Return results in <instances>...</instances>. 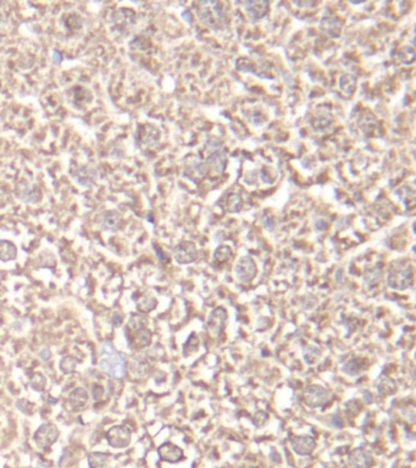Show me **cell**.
<instances>
[{
    "instance_id": "obj_11",
    "label": "cell",
    "mask_w": 416,
    "mask_h": 468,
    "mask_svg": "<svg viewBox=\"0 0 416 468\" xmlns=\"http://www.w3.org/2000/svg\"><path fill=\"white\" fill-rule=\"evenodd\" d=\"M348 464L350 468H371L374 464V457L366 449L356 448L348 455Z\"/></svg>"
},
{
    "instance_id": "obj_18",
    "label": "cell",
    "mask_w": 416,
    "mask_h": 468,
    "mask_svg": "<svg viewBox=\"0 0 416 468\" xmlns=\"http://www.w3.org/2000/svg\"><path fill=\"white\" fill-rule=\"evenodd\" d=\"M269 6L270 3L266 0H264V2H246L244 4V9L251 20L258 21L267 14Z\"/></svg>"
},
{
    "instance_id": "obj_48",
    "label": "cell",
    "mask_w": 416,
    "mask_h": 468,
    "mask_svg": "<svg viewBox=\"0 0 416 468\" xmlns=\"http://www.w3.org/2000/svg\"><path fill=\"white\" fill-rule=\"evenodd\" d=\"M114 325L116 326V327H120V326L122 325V316L120 315V313H115V315H114Z\"/></svg>"
},
{
    "instance_id": "obj_16",
    "label": "cell",
    "mask_w": 416,
    "mask_h": 468,
    "mask_svg": "<svg viewBox=\"0 0 416 468\" xmlns=\"http://www.w3.org/2000/svg\"><path fill=\"white\" fill-rule=\"evenodd\" d=\"M73 177L82 187L91 188L98 180V171L91 166H82L73 172Z\"/></svg>"
},
{
    "instance_id": "obj_25",
    "label": "cell",
    "mask_w": 416,
    "mask_h": 468,
    "mask_svg": "<svg viewBox=\"0 0 416 468\" xmlns=\"http://www.w3.org/2000/svg\"><path fill=\"white\" fill-rule=\"evenodd\" d=\"M110 456L105 452L94 451L88 455V464L89 468H107Z\"/></svg>"
},
{
    "instance_id": "obj_20",
    "label": "cell",
    "mask_w": 416,
    "mask_h": 468,
    "mask_svg": "<svg viewBox=\"0 0 416 468\" xmlns=\"http://www.w3.org/2000/svg\"><path fill=\"white\" fill-rule=\"evenodd\" d=\"M159 137V131L152 125H144L141 128H138L137 140L140 141L142 145H152V144L158 141Z\"/></svg>"
},
{
    "instance_id": "obj_6",
    "label": "cell",
    "mask_w": 416,
    "mask_h": 468,
    "mask_svg": "<svg viewBox=\"0 0 416 468\" xmlns=\"http://www.w3.org/2000/svg\"><path fill=\"white\" fill-rule=\"evenodd\" d=\"M59 438V429L55 424L44 423L36 430L33 440L39 449H45L53 445Z\"/></svg>"
},
{
    "instance_id": "obj_23",
    "label": "cell",
    "mask_w": 416,
    "mask_h": 468,
    "mask_svg": "<svg viewBox=\"0 0 416 468\" xmlns=\"http://www.w3.org/2000/svg\"><path fill=\"white\" fill-rule=\"evenodd\" d=\"M17 256V249L15 244L9 240H0V261L9 262Z\"/></svg>"
},
{
    "instance_id": "obj_1",
    "label": "cell",
    "mask_w": 416,
    "mask_h": 468,
    "mask_svg": "<svg viewBox=\"0 0 416 468\" xmlns=\"http://www.w3.org/2000/svg\"><path fill=\"white\" fill-rule=\"evenodd\" d=\"M99 367L104 373L115 379H122L127 372L125 355L116 351L112 343H104L101 345Z\"/></svg>"
},
{
    "instance_id": "obj_29",
    "label": "cell",
    "mask_w": 416,
    "mask_h": 468,
    "mask_svg": "<svg viewBox=\"0 0 416 468\" xmlns=\"http://www.w3.org/2000/svg\"><path fill=\"white\" fill-rule=\"evenodd\" d=\"M72 100L77 106H81L92 100V95L86 88L77 87L72 89Z\"/></svg>"
},
{
    "instance_id": "obj_9",
    "label": "cell",
    "mask_w": 416,
    "mask_h": 468,
    "mask_svg": "<svg viewBox=\"0 0 416 468\" xmlns=\"http://www.w3.org/2000/svg\"><path fill=\"white\" fill-rule=\"evenodd\" d=\"M174 256L178 264L187 265L197 260L198 250H197V246L193 242L184 240L174 248Z\"/></svg>"
},
{
    "instance_id": "obj_43",
    "label": "cell",
    "mask_w": 416,
    "mask_h": 468,
    "mask_svg": "<svg viewBox=\"0 0 416 468\" xmlns=\"http://www.w3.org/2000/svg\"><path fill=\"white\" fill-rule=\"evenodd\" d=\"M267 421H269V416L264 411H259L254 416V423L257 424L258 427H263Z\"/></svg>"
},
{
    "instance_id": "obj_8",
    "label": "cell",
    "mask_w": 416,
    "mask_h": 468,
    "mask_svg": "<svg viewBox=\"0 0 416 468\" xmlns=\"http://www.w3.org/2000/svg\"><path fill=\"white\" fill-rule=\"evenodd\" d=\"M106 440L114 449H125L131 443V430L125 426H115L106 433Z\"/></svg>"
},
{
    "instance_id": "obj_13",
    "label": "cell",
    "mask_w": 416,
    "mask_h": 468,
    "mask_svg": "<svg viewBox=\"0 0 416 468\" xmlns=\"http://www.w3.org/2000/svg\"><path fill=\"white\" fill-rule=\"evenodd\" d=\"M342 27H343V21L337 15L334 14L326 15L320 21V28H321L323 33H326L329 37L340 36Z\"/></svg>"
},
{
    "instance_id": "obj_24",
    "label": "cell",
    "mask_w": 416,
    "mask_h": 468,
    "mask_svg": "<svg viewBox=\"0 0 416 468\" xmlns=\"http://www.w3.org/2000/svg\"><path fill=\"white\" fill-rule=\"evenodd\" d=\"M366 366H368V361L365 359H353L344 363L342 371L349 375H356L364 369H366Z\"/></svg>"
},
{
    "instance_id": "obj_47",
    "label": "cell",
    "mask_w": 416,
    "mask_h": 468,
    "mask_svg": "<svg viewBox=\"0 0 416 468\" xmlns=\"http://www.w3.org/2000/svg\"><path fill=\"white\" fill-rule=\"evenodd\" d=\"M53 61H54V64L59 65V64L61 63V61H63V55H61V53H59V51L55 50L54 53H53Z\"/></svg>"
},
{
    "instance_id": "obj_5",
    "label": "cell",
    "mask_w": 416,
    "mask_h": 468,
    "mask_svg": "<svg viewBox=\"0 0 416 468\" xmlns=\"http://www.w3.org/2000/svg\"><path fill=\"white\" fill-rule=\"evenodd\" d=\"M135 21V14L131 9H119L112 15L110 18V27H112L114 32L119 33V35H127L128 31L132 28V26L134 24Z\"/></svg>"
},
{
    "instance_id": "obj_4",
    "label": "cell",
    "mask_w": 416,
    "mask_h": 468,
    "mask_svg": "<svg viewBox=\"0 0 416 468\" xmlns=\"http://www.w3.org/2000/svg\"><path fill=\"white\" fill-rule=\"evenodd\" d=\"M332 394L328 389L323 388L317 384H313V386L307 387L303 392V400L305 405L309 406L311 408L322 407V406L327 405L331 400Z\"/></svg>"
},
{
    "instance_id": "obj_39",
    "label": "cell",
    "mask_w": 416,
    "mask_h": 468,
    "mask_svg": "<svg viewBox=\"0 0 416 468\" xmlns=\"http://www.w3.org/2000/svg\"><path fill=\"white\" fill-rule=\"evenodd\" d=\"M199 347V339L197 337V334H192L189 337V339L187 340V343L183 346V354L186 356H189L190 354L196 353Z\"/></svg>"
},
{
    "instance_id": "obj_10",
    "label": "cell",
    "mask_w": 416,
    "mask_h": 468,
    "mask_svg": "<svg viewBox=\"0 0 416 468\" xmlns=\"http://www.w3.org/2000/svg\"><path fill=\"white\" fill-rule=\"evenodd\" d=\"M237 278L243 283H251L257 276L258 269L255 261L251 256L240 257L235 267Z\"/></svg>"
},
{
    "instance_id": "obj_28",
    "label": "cell",
    "mask_w": 416,
    "mask_h": 468,
    "mask_svg": "<svg viewBox=\"0 0 416 468\" xmlns=\"http://www.w3.org/2000/svg\"><path fill=\"white\" fill-rule=\"evenodd\" d=\"M338 84H340L341 91L343 92V93L350 95L354 93V91H355L356 88V78L353 75L346 73V75L341 76Z\"/></svg>"
},
{
    "instance_id": "obj_37",
    "label": "cell",
    "mask_w": 416,
    "mask_h": 468,
    "mask_svg": "<svg viewBox=\"0 0 416 468\" xmlns=\"http://www.w3.org/2000/svg\"><path fill=\"white\" fill-rule=\"evenodd\" d=\"M147 326V321L143 316L140 315H132L131 318L128 321V328L131 329L132 332H137L140 331L142 328H146Z\"/></svg>"
},
{
    "instance_id": "obj_21",
    "label": "cell",
    "mask_w": 416,
    "mask_h": 468,
    "mask_svg": "<svg viewBox=\"0 0 416 468\" xmlns=\"http://www.w3.org/2000/svg\"><path fill=\"white\" fill-rule=\"evenodd\" d=\"M88 399H89V395H88L87 390H86L85 388L78 387L70 393L69 405L73 409H79L87 404Z\"/></svg>"
},
{
    "instance_id": "obj_45",
    "label": "cell",
    "mask_w": 416,
    "mask_h": 468,
    "mask_svg": "<svg viewBox=\"0 0 416 468\" xmlns=\"http://www.w3.org/2000/svg\"><path fill=\"white\" fill-rule=\"evenodd\" d=\"M294 5H297L299 6V8H315V6H317V3L315 2H300V3H298V2H294Z\"/></svg>"
},
{
    "instance_id": "obj_40",
    "label": "cell",
    "mask_w": 416,
    "mask_h": 468,
    "mask_svg": "<svg viewBox=\"0 0 416 468\" xmlns=\"http://www.w3.org/2000/svg\"><path fill=\"white\" fill-rule=\"evenodd\" d=\"M65 24L70 31H73V32H78L79 30L82 28V18L78 16V15L72 14L70 16H67L66 21H65Z\"/></svg>"
},
{
    "instance_id": "obj_15",
    "label": "cell",
    "mask_w": 416,
    "mask_h": 468,
    "mask_svg": "<svg viewBox=\"0 0 416 468\" xmlns=\"http://www.w3.org/2000/svg\"><path fill=\"white\" fill-rule=\"evenodd\" d=\"M159 456L169 463H176L183 458V450L172 443H165L158 449Z\"/></svg>"
},
{
    "instance_id": "obj_34",
    "label": "cell",
    "mask_w": 416,
    "mask_h": 468,
    "mask_svg": "<svg viewBox=\"0 0 416 468\" xmlns=\"http://www.w3.org/2000/svg\"><path fill=\"white\" fill-rule=\"evenodd\" d=\"M243 206V199L239 194H230L226 200V208L230 212H238Z\"/></svg>"
},
{
    "instance_id": "obj_38",
    "label": "cell",
    "mask_w": 416,
    "mask_h": 468,
    "mask_svg": "<svg viewBox=\"0 0 416 468\" xmlns=\"http://www.w3.org/2000/svg\"><path fill=\"white\" fill-rule=\"evenodd\" d=\"M39 265L42 267L51 269V267H55V265H57V258H55L54 254H51V252L43 251L39 254Z\"/></svg>"
},
{
    "instance_id": "obj_14",
    "label": "cell",
    "mask_w": 416,
    "mask_h": 468,
    "mask_svg": "<svg viewBox=\"0 0 416 468\" xmlns=\"http://www.w3.org/2000/svg\"><path fill=\"white\" fill-rule=\"evenodd\" d=\"M227 165V158L225 152H223L221 149L214 150L212 154L209 155V158L206 159L205 161V166L208 168V171H211L212 173L215 174H221L224 173L225 168H226Z\"/></svg>"
},
{
    "instance_id": "obj_46",
    "label": "cell",
    "mask_w": 416,
    "mask_h": 468,
    "mask_svg": "<svg viewBox=\"0 0 416 468\" xmlns=\"http://www.w3.org/2000/svg\"><path fill=\"white\" fill-rule=\"evenodd\" d=\"M39 356H41V359L43 360V361H48V360L51 357L50 350L47 349V347H44V349H42L41 353H39Z\"/></svg>"
},
{
    "instance_id": "obj_3",
    "label": "cell",
    "mask_w": 416,
    "mask_h": 468,
    "mask_svg": "<svg viewBox=\"0 0 416 468\" xmlns=\"http://www.w3.org/2000/svg\"><path fill=\"white\" fill-rule=\"evenodd\" d=\"M202 23L217 28L225 21L224 6L218 2H200L197 8Z\"/></svg>"
},
{
    "instance_id": "obj_12",
    "label": "cell",
    "mask_w": 416,
    "mask_h": 468,
    "mask_svg": "<svg viewBox=\"0 0 416 468\" xmlns=\"http://www.w3.org/2000/svg\"><path fill=\"white\" fill-rule=\"evenodd\" d=\"M291 446L295 454L300 455V456H308L315 450L316 442L310 435H297L291 439Z\"/></svg>"
},
{
    "instance_id": "obj_2",
    "label": "cell",
    "mask_w": 416,
    "mask_h": 468,
    "mask_svg": "<svg viewBox=\"0 0 416 468\" xmlns=\"http://www.w3.org/2000/svg\"><path fill=\"white\" fill-rule=\"evenodd\" d=\"M412 284V267L408 262H396L387 273V285L396 290H405Z\"/></svg>"
},
{
    "instance_id": "obj_41",
    "label": "cell",
    "mask_w": 416,
    "mask_h": 468,
    "mask_svg": "<svg viewBox=\"0 0 416 468\" xmlns=\"http://www.w3.org/2000/svg\"><path fill=\"white\" fill-rule=\"evenodd\" d=\"M382 277V271L378 267H375V269L370 270L368 273L365 275V282L368 283L369 287H372V285H376L378 282H380Z\"/></svg>"
},
{
    "instance_id": "obj_22",
    "label": "cell",
    "mask_w": 416,
    "mask_h": 468,
    "mask_svg": "<svg viewBox=\"0 0 416 468\" xmlns=\"http://www.w3.org/2000/svg\"><path fill=\"white\" fill-rule=\"evenodd\" d=\"M357 125H359L360 129H362L364 133L370 134L371 132L375 131L376 127H377L378 122H377V120H376L375 115L371 111H364L362 115H360Z\"/></svg>"
},
{
    "instance_id": "obj_35",
    "label": "cell",
    "mask_w": 416,
    "mask_h": 468,
    "mask_svg": "<svg viewBox=\"0 0 416 468\" xmlns=\"http://www.w3.org/2000/svg\"><path fill=\"white\" fill-rule=\"evenodd\" d=\"M30 384L31 388H32L33 390H36V392H43V390L45 389V386H47V378H45V375L41 373V372H36V373L32 375V378H31Z\"/></svg>"
},
{
    "instance_id": "obj_31",
    "label": "cell",
    "mask_w": 416,
    "mask_h": 468,
    "mask_svg": "<svg viewBox=\"0 0 416 468\" xmlns=\"http://www.w3.org/2000/svg\"><path fill=\"white\" fill-rule=\"evenodd\" d=\"M156 299L149 294H144L137 303V309L142 312H150L156 307Z\"/></svg>"
},
{
    "instance_id": "obj_36",
    "label": "cell",
    "mask_w": 416,
    "mask_h": 468,
    "mask_svg": "<svg viewBox=\"0 0 416 468\" xmlns=\"http://www.w3.org/2000/svg\"><path fill=\"white\" fill-rule=\"evenodd\" d=\"M77 366V360L72 356H65L60 361V371L65 374H70L75 371Z\"/></svg>"
},
{
    "instance_id": "obj_32",
    "label": "cell",
    "mask_w": 416,
    "mask_h": 468,
    "mask_svg": "<svg viewBox=\"0 0 416 468\" xmlns=\"http://www.w3.org/2000/svg\"><path fill=\"white\" fill-rule=\"evenodd\" d=\"M134 341L135 344L141 347L148 346L150 344V341H152V332L147 327L134 332Z\"/></svg>"
},
{
    "instance_id": "obj_44",
    "label": "cell",
    "mask_w": 416,
    "mask_h": 468,
    "mask_svg": "<svg viewBox=\"0 0 416 468\" xmlns=\"http://www.w3.org/2000/svg\"><path fill=\"white\" fill-rule=\"evenodd\" d=\"M92 394H93V398L95 400H99L103 398L104 395V388L101 386H94L93 390H92Z\"/></svg>"
},
{
    "instance_id": "obj_33",
    "label": "cell",
    "mask_w": 416,
    "mask_h": 468,
    "mask_svg": "<svg viewBox=\"0 0 416 468\" xmlns=\"http://www.w3.org/2000/svg\"><path fill=\"white\" fill-rule=\"evenodd\" d=\"M233 251L229 245H220L214 252V258L217 262H226L232 257Z\"/></svg>"
},
{
    "instance_id": "obj_26",
    "label": "cell",
    "mask_w": 416,
    "mask_h": 468,
    "mask_svg": "<svg viewBox=\"0 0 416 468\" xmlns=\"http://www.w3.org/2000/svg\"><path fill=\"white\" fill-rule=\"evenodd\" d=\"M377 392L383 396L393 395L397 392L396 382L390 377H381L377 383Z\"/></svg>"
},
{
    "instance_id": "obj_42",
    "label": "cell",
    "mask_w": 416,
    "mask_h": 468,
    "mask_svg": "<svg viewBox=\"0 0 416 468\" xmlns=\"http://www.w3.org/2000/svg\"><path fill=\"white\" fill-rule=\"evenodd\" d=\"M398 56L402 63L411 64V63H414V60H415V51L412 48L404 47L398 51Z\"/></svg>"
},
{
    "instance_id": "obj_30",
    "label": "cell",
    "mask_w": 416,
    "mask_h": 468,
    "mask_svg": "<svg viewBox=\"0 0 416 468\" xmlns=\"http://www.w3.org/2000/svg\"><path fill=\"white\" fill-rule=\"evenodd\" d=\"M303 357L304 361L307 362L308 365H315L320 360V357H321V350L317 346L308 345L305 346L303 350Z\"/></svg>"
},
{
    "instance_id": "obj_17",
    "label": "cell",
    "mask_w": 416,
    "mask_h": 468,
    "mask_svg": "<svg viewBox=\"0 0 416 468\" xmlns=\"http://www.w3.org/2000/svg\"><path fill=\"white\" fill-rule=\"evenodd\" d=\"M17 196L23 202L35 204V202H38L41 200V192H39V189L36 186L22 182L17 187Z\"/></svg>"
},
{
    "instance_id": "obj_19",
    "label": "cell",
    "mask_w": 416,
    "mask_h": 468,
    "mask_svg": "<svg viewBox=\"0 0 416 468\" xmlns=\"http://www.w3.org/2000/svg\"><path fill=\"white\" fill-rule=\"evenodd\" d=\"M99 224L103 229L115 232V230L120 228L121 217H120L119 212L115 210L104 211L103 214L99 215Z\"/></svg>"
},
{
    "instance_id": "obj_7",
    "label": "cell",
    "mask_w": 416,
    "mask_h": 468,
    "mask_svg": "<svg viewBox=\"0 0 416 468\" xmlns=\"http://www.w3.org/2000/svg\"><path fill=\"white\" fill-rule=\"evenodd\" d=\"M227 317H229V315H227V311L225 307L220 306L211 311V313L209 315L208 322H206L209 333H210L211 337H220L221 333L224 332L225 327H226Z\"/></svg>"
},
{
    "instance_id": "obj_27",
    "label": "cell",
    "mask_w": 416,
    "mask_h": 468,
    "mask_svg": "<svg viewBox=\"0 0 416 468\" xmlns=\"http://www.w3.org/2000/svg\"><path fill=\"white\" fill-rule=\"evenodd\" d=\"M332 119L328 111H320L317 115L311 120V125L316 131H325L331 125Z\"/></svg>"
}]
</instances>
